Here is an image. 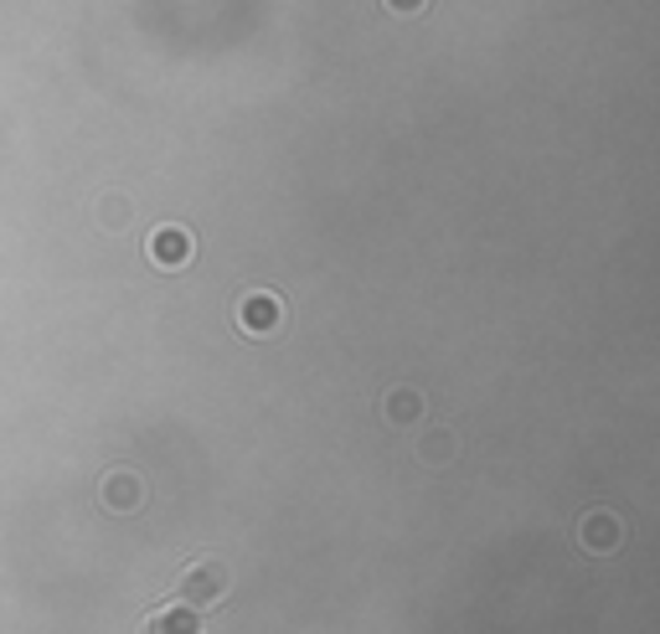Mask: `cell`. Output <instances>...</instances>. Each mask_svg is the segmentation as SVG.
Listing matches in <instances>:
<instances>
[{
  "mask_svg": "<svg viewBox=\"0 0 660 634\" xmlns=\"http://www.w3.org/2000/svg\"><path fill=\"white\" fill-rule=\"evenodd\" d=\"M227 593H233V568H227L223 558H202V562H192V568L176 578V604L196 609V614L217 609Z\"/></svg>",
  "mask_w": 660,
  "mask_h": 634,
  "instance_id": "6da1fadb",
  "label": "cell"
},
{
  "mask_svg": "<svg viewBox=\"0 0 660 634\" xmlns=\"http://www.w3.org/2000/svg\"><path fill=\"white\" fill-rule=\"evenodd\" d=\"M619 542H625V521L609 511H594L578 521V547L584 552H594V558H609V552H619Z\"/></svg>",
  "mask_w": 660,
  "mask_h": 634,
  "instance_id": "7a4b0ae2",
  "label": "cell"
},
{
  "mask_svg": "<svg viewBox=\"0 0 660 634\" xmlns=\"http://www.w3.org/2000/svg\"><path fill=\"white\" fill-rule=\"evenodd\" d=\"M202 620H207V614H196V609H186V604H165L145 620V634H207Z\"/></svg>",
  "mask_w": 660,
  "mask_h": 634,
  "instance_id": "3957f363",
  "label": "cell"
},
{
  "mask_svg": "<svg viewBox=\"0 0 660 634\" xmlns=\"http://www.w3.org/2000/svg\"><path fill=\"white\" fill-rule=\"evenodd\" d=\"M104 506L109 511H140V506H145V485H140V475H109Z\"/></svg>",
  "mask_w": 660,
  "mask_h": 634,
  "instance_id": "277c9868",
  "label": "cell"
},
{
  "mask_svg": "<svg viewBox=\"0 0 660 634\" xmlns=\"http://www.w3.org/2000/svg\"><path fill=\"white\" fill-rule=\"evenodd\" d=\"M155 258H161V263H181V258H186V238H181V232H161V238H155Z\"/></svg>",
  "mask_w": 660,
  "mask_h": 634,
  "instance_id": "5b68a950",
  "label": "cell"
}]
</instances>
